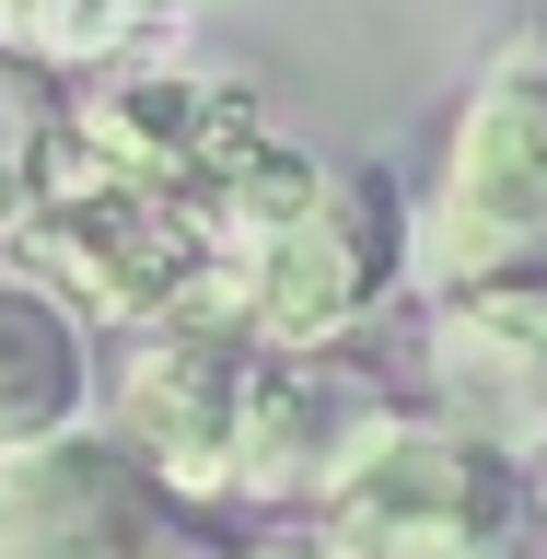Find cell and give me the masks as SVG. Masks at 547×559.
<instances>
[{"mask_svg":"<svg viewBox=\"0 0 547 559\" xmlns=\"http://www.w3.org/2000/svg\"><path fill=\"white\" fill-rule=\"evenodd\" d=\"M396 292H408V187L384 164H314L304 199L269 234L222 245L187 304L234 314L257 349H314V338H361Z\"/></svg>","mask_w":547,"mask_h":559,"instance_id":"1","label":"cell"},{"mask_svg":"<svg viewBox=\"0 0 547 559\" xmlns=\"http://www.w3.org/2000/svg\"><path fill=\"white\" fill-rule=\"evenodd\" d=\"M547 269V47H501L466 82L431 164V199H408V280L454 292V280Z\"/></svg>","mask_w":547,"mask_h":559,"instance_id":"2","label":"cell"},{"mask_svg":"<svg viewBox=\"0 0 547 559\" xmlns=\"http://www.w3.org/2000/svg\"><path fill=\"white\" fill-rule=\"evenodd\" d=\"M419 419L408 361H384L373 326L361 338H314V349H257L245 373V419H234V478H222V513H314L326 489H349L396 431Z\"/></svg>","mask_w":547,"mask_h":559,"instance_id":"3","label":"cell"},{"mask_svg":"<svg viewBox=\"0 0 547 559\" xmlns=\"http://www.w3.org/2000/svg\"><path fill=\"white\" fill-rule=\"evenodd\" d=\"M35 280L59 292L82 326H140V314H175L210 269V210L175 199V187H129V175H94L47 140L35 164V210L24 234Z\"/></svg>","mask_w":547,"mask_h":559,"instance_id":"4","label":"cell"},{"mask_svg":"<svg viewBox=\"0 0 547 559\" xmlns=\"http://www.w3.org/2000/svg\"><path fill=\"white\" fill-rule=\"evenodd\" d=\"M304 524H326L349 559H547L536 466L466 443L443 419H408L349 489H326Z\"/></svg>","mask_w":547,"mask_h":559,"instance_id":"5","label":"cell"},{"mask_svg":"<svg viewBox=\"0 0 547 559\" xmlns=\"http://www.w3.org/2000/svg\"><path fill=\"white\" fill-rule=\"evenodd\" d=\"M245 373H257V338L210 304L140 314L117 326V349H94V431L129 443L175 501H222L234 478V419H245Z\"/></svg>","mask_w":547,"mask_h":559,"instance_id":"6","label":"cell"},{"mask_svg":"<svg viewBox=\"0 0 547 559\" xmlns=\"http://www.w3.org/2000/svg\"><path fill=\"white\" fill-rule=\"evenodd\" d=\"M408 396H419V419H443L466 443L536 466L547 454V269L419 292Z\"/></svg>","mask_w":547,"mask_h":559,"instance_id":"7","label":"cell"},{"mask_svg":"<svg viewBox=\"0 0 547 559\" xmlns=\"http://www.w3.org/2000/svg\"><path fill=\"white\" fill-rule=\"evenodd\" d=\"M0 559H199V501H175L129 443L70 419L0 454Z\"/></svg>","mask_w":547,"mask_h":559,"instance_id":"8","label":"cell"},{"mask_svg":"<svg viewBox=\"0 0 547 559\" xmlns=\"http://www.w3.org/2000/svg\"><path fill=\"white\" fill-rule=\"evenodd\" d=\"M47 140L70 164H94V175L210 199L269 140V117L245 105V82H199V70H164V59H105L82 94H59V129Z\"/></svg>","mask_w":547,"mask_h":559,"instance_id":"9","label":"cell"},{"mask_svg":"<svg viewBox=\"0 0 547 559\" xmlns=\"http://www.w3.org/2000/svg\"><path fill=\"white\" fill-rule=\"evenodd\" d=\"M94 326L47 280H0V454L94 419Z\"/></svg>","mask_w":547,"mask_h":559,"instance_id":"10","label":"cell"},{"mask_svg":"<svg viewBox=\"0 0 547 559\" xmlns=\"http://www.w3.org/2000/svg\"><path fill=\"white\" fill-rule=\"evenodd\" d=\"M164 0H0V59L24 70H105L129 59Z\"/></svg>","mask_w":547,"mask_h":559,"instance_id":"11","label":"cell"},{"mask_svg":"<svg viewBox=\"0 0 547 559\" xmlns=\"http://www.w3.org/2000/svg\"><path fill=\"white\" fill-rule=\"evenodd\" d=\"M222 559H349L326 524H304V513H280V524H257L245 548H222Z\"/></svg>","mask_w":547,"mask_h":559,"instance_id":"12","label":"cell"},{"mask_svg":"<svg viewBox=\"0 0 547 559\" xmlns=\"http://www.w3.org/2000/svg\"><path fill=\"white\" fill-rule=\"evenodd\" d=\"M536 524H547V454H536Z\"/></svg>","mask_w":547,"mask_h":559,"instance_id":"13","label":"cell"},{"mask_svg":"<svg viewBox=\"0 0 547 559\" xmlns=\"http://www.w3.org/2000/svg\"><path fill=\"white\" fill-rule=\"evenodd\" d=\"M164 12H199V0H164Z\"/></svg>","mask_w":547,"mask_h":559,"instance_id":"14","label":"cell"}]
</instances>
